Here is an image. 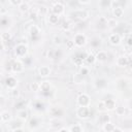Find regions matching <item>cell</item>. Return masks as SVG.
I'll use <instances>...</instances> for the list:
<instances>
[{
	"label": "cell",
	"mask_w": 132,
	"mask_h": 132,
	"mask_svg": "<svg viewBox=\"0 0 132 132\" xmlns=\"http://www.w3.org/2000/svg\"><path fill=\"white\" fill-rule=\"evenodd\" d=\"M108 41L112 45H119L121 43V36L118 33H112L108 36Z\"/></svg>",
	"instance_id": "9c48e42d"
},
{
	"label": "cell",
	"mask_w": 132,
	"mask_h": 132,
	"mask_svg": "<svg viewBox=\"0 0 132 132\" xmlns=\"http://www.w3.org/2000/svg\"><path fill=\"white\" fill-rule=\"evenodd\" d=\"M90 113H91V111H90L89 106H79L76 109V116H77V118L82 119V120L89 119L90 118Z\"/></svg>",
	"instance_id": "7a4b0ae2"
},
{
	"label": "cell",
	"mask_w": 132,
	"mask_h": 132,
	"mask_svg": "<svg viewBox=\"0 0 132 132\" xmlns=\"http://www.w3.org/2000/svg\"><path fill=\"white\" fill-rule=\"evenodd\" d=\"M62 28H63V30L68 31V30L70 29V24H69V22H63V24H62Z\"/></svg>",
	"instance_id": "ab89813d"
},
{
	"label": "cell",
	"mask_w": 132,
	"mask_h": 132,
	"mask_svg": "<svg viewBox=\"0 0 132 132\" xmlns=\"http://www.w3.org/2000/svg\"><path fill=\"white\" fill-rule=\"evenodd\" d=\"M70 15H71V19L72 20H77V21H85L88 16H89V13L88 11L84 10V9H78V10H74V11H71L70 12Z\"/></svg>",
	"instance_id": "6da1fadb"
},
{
	"label": "cell",
	"mask_w": 132,
	"mask_h": 132,
	"mask_svg": "<svg viewBox=\"0 0 132 132\" xmlns=\"http://www.w3.org/2000/svg\"><path fill=\"white\" fill-rule=\"evenodd\" d=\"M98 109L101 110V111L106 110V108H105V104H104V100H103V101H100V102L98 103Z\"/></svg>",
	"instance_id": "74e56055"
},
{
	"label": "cell",
	"mask_w": 132,
	"mask_h": 132,
	"mask_svg": "<svg viewBox=\"0 0 132 132\" xmlns=\"http://www.w3.org/2000/svg\"><path fill=\"white\" fill-rule=\"evenodd\" d=\"M50 112H51V116H53L54 118H59L62 116V110L59 107H52Z\"/></svg>",
	"instance_id": "d6986e66"
},
{
	"label": "cell",
	"mask_w": 132,
	"mask_h": 132,
	"mask_svg": "<svg viewBox=\"0 0 132 132\" xmlns=\"http://www.w3.org/2000/svg\"><path fill=\"white\" fill-rule=\"evenodd\" d=\"M98 24L100 25V27H107V19L104 18V16L99 18V22H98Z\"/></svg>",
	"instance_id": "8d00e7d4"
},
{
	"label": "cell",
	"mask_w": 132,
	"mask_h": 132,
	"mask_svg": "<svg viewBox=\"0 0 132 132\" xmlns=\"http://www.w3.org/2000/svg\"><path fill=\"white\" fill-rule=\"evenodd\" d=\"M0 118H1V122H2V123H6V122H8V121L10 120L11 117H10V113H9L8 111L3 110V111H1Z\"/></svg>",
	"instance_id": "ffe728a7"
},
{
	"label": "cell",
	"mask_w": 132,
	"mask_h": 132,
	"mask_svg": "<svg viewBox=\"0 0 132 132\" xmlns=\"http://www.w3.org/2000/svg\"><path fill=\"white\" fill-rule=\"evenodd\" d=\"M73 41H74V44L78 47L80 46H84L87 42V37L84 33H76L73 37Z\"/></svg>",
	"instance_id": "277c9868"
},
{
	"label": "cell",
	"mask_w": 132,
	"mask_h": 132,
	"mask_svg": "<svg viewBox=\"0 0 132 132\" xmlns=\"http://www.w3.org/2000/svg\"><path fill=\"white\" fill-rule=\"evenodd\" d=\"M80 75H87L88 73H89V69L87 68V67H85V66H82L81 68H80Z\"/></svg>",
	"instance_id": "60d3db41"
},
{
	"label": "cell",
	"mask_w": 132,
	"mask_h": 132,
	"mask_svg": "<svg viewBox=\"0 0 132 132\" xmlns=\"http://www.w3.org/2000/svg\"><path fill=\"white\" fill-rule=\"evenodd\" d=\"M43 103L41 102V101H36V102H34V104H33V107H34V109H36V110H42L43 109Z\"/></svg>",
	"instance_id": "d6a6232c"
},
{
	"label": "cell",
	"mask_w": 132,
	"mask_h": 132,
	"mask_svg": "<svg viewBox=\"0 0 132 132\" xmlns=\"http://www.w3.org/2000/svg\"><path fill=\"white\" fill-rule=\"evenodd\" d=\"M100 45H101V39H100L99 37H94V38L91 40V46H92V47L97 48V47H99Z\"/></svg>",
	"instance_id": "4316f807"
},
{
	"label": "cell",
	"mask_w": 132,
	"mask_h": 132,
	"mask_svg": "<svg viewBox=\"0 0 132 132\" xmlns=\"http://www.w3.org/2000/svg\"><path fill=\"white\" fill-rule=\"evenodd\" d=\"M19 9H20L22 12H27V11L29 10V5H28V3L23 2L21 5H19Z\"/></svg>",
	"instance_id": "e575fe53"
},
{
	"label": "cell",
	"mask_w": 132,
	"mask_h": 132,
	"mask_svg": "<svg viewBox=\"0 0 132 132\" xmlns=\"http://www.w3.org/2000/svg\"><path fill=\"white\" fill-rule=\"evenodd\" d=\"M96 61V56L92 55V54H88L87 55V58H86V62L88 64H94Z\"/></svg>",
	"instance_id": "4dcf8cb0"
},
{
	"label": "cell",
	"mask_w": 132,
	"mask_h": 132,
	"mask_svg": "<svg viewBox=\"0 0 132 132\" xmlns=\"http://www.w3.org/2000/svg\"><path fill=\"white\" fill-rule=\"evenodd\" d=\"M127 45H129V46L132 47V33L129 34V36L127 37Z\"/></svg>",
	"instance_id": "7bdbcfd3"
},
{
	"label": "cell",
	"mask_w": 132,
	"mask_h": 132,
	"mask_svg": "<svg viewBox=\"0 0 132 132\" xmlns=\"http://www.w3.org/2000/svg\"><path fill=\"white\" fill-rule=\"evenodd\" d=\"M10 92H11V95H12L13 97H16V96L19 95V91H18L16 89H13V90H11Z\"/></svg>",
	"instance_id": "f6af8a7d"
},
{
	"label": "cell",
	"mask_w": 132,
	"mask_h": 132,
	"mask_svg": "<svg viewBox=\"0 0 132 132\" xmlns=\"http://www.w3.org/2000/svg\"><path fill=\"white\" fill-rule=\"evenodd\" d=\"M104 104H105V108L106 110H113L116 109V101L113 99H105L104 100Z\"/></svg>",
	"instance_id": "5bb4252c"
},
{
	"label": "cell",
	"mask_w": 132,
	"mask_h": 132,
	"mask_svg": "<svg viewBox=\"0 0 132 132\" xmlns=\"http://www.w3.org/2000/svg\"><path fill=\"white\" fill-rule=\"evenodd\" d=\"M51 122H53V123H54V124H52V123H51V127H52V128H54V129H57V130H58V129H59V127H60V126H62V123H61V121H60V120H58V118H54Z\"/></svg>",
	"instance_id": "83f0119b"
},
{
	"label": "cell",
	"mask_w": 132,
	"mask_h": 132,
	"mask_svg": "<svg viewBox=\"0 0 132 132\" xmlns=\"http://www.w3.org/2000/svg\"><path fill=\"white\" fill-rule=\"evenodd\" d=\"M87 55L88 54H86V53H77V54H75L74 57H73V63L76 66H81L84 61H86Z\"/></svg>",
	"instance_id": "8992f818"
},
{
	"label": "cell",
	"mask_w": 132,
	"mask_h": 132,
	"mask_svg": "<svg viewBox=\"0 0 132 132\" xmlns=\"http://www.w3.org/2000/svg\"><path fill=\"white\" fill-rule=\"evenodd\" d=\"M16 116H18V118H19L21 121H26V120L28 119V112H27V110H25L24 108H23V109H19V110L16 111Z\"/></svg>",
	"instance_id": "e0dca14e"
},
{
	"label": "cell",
	"mask_w": 132,
	"mask_h": 132,
	"mask_svg": "<svg viewBox=\"0 0 132 132\" xmlns=\"http://www.w3.org/2000/svg\"><path fill=\"white\" fill-rule=\"evenodd\" d=\"M90 103H91V100L88 94L82 93L77 97V104L79 106H90Z\"/></svg>",
	"instance_id": "5b68a950"
},
{
	"label": "cell",
	"mask_w": 132,
	"mask_h": 132,
	"mask_svg": "<svg viewBox=\"0 0 132 132\" xmlns=\"http://www.w3.org/2000/svg\"><path fill=\"white\" fill-rule=\"evenodd\" d=\"M128 66H129V68H130V70L132 71V61H129V64H128Z\"/></svg>",
	"instance_id": "f907efd6"
},
{
	"label": "cell",
	"mask_w": 132,
	"mask_h": 132,
	"mask_svg": "<svg viewBox=\"0 0 132 132\" xmlns=\"http://www.w3.org/2000/svg\"><path fill=\"white\" fill-rule=\"evenodd\" d=\"M69 131L70 132H81L84 131V128L79 124H73L69 127Z\"/></svg>",
	"instance_id": "d4e9b609"
},
{
	"label": "cell",
	"mask_w": 132,
	"mask_h": 132,
	"mask_svg": "<svg viewBox=\"0 0 132 132\" xmlns=\"http://www.w3.org/2000/svg\"><path fill=\"white\" fill-rule=\"evenodd\" d=\"M99 121H100V123L102 125L105 124V123H107V122H110V116L108 113H101L100 114V118H99Z\"/></svg>",
	"instance_id": "484cf974"
},
{
	"label": "cell",
	"mask_w": 132,
	"mask_h": 132,
	"mask_svg": "<svg viewBox=\"0 0 132 132\" xmlns=\"http://www.w3.org/2000/svg\"><path fill=\"white\" fill-rule=\"evenodd\" d=\"M40 91L43 95L47 96L50 95V91H51V84L48 81H42L40 84Z\"/></svg>",
	"instance_id": "8fae6325"
},
{
	"label": "cell",
	"mask_w": 132,
	"mask_h": 132,
	"mask_svg": "<svg viewBox=\"0 0 132 132\" xmlns=\"http://www.w3.org/2000/svg\"><path fill=\"white\" fill-rule=\"evenodd\" d=\"M102 130L105 131V132H112L114 130V125L111 124L110 122H107L105 124H103V127H102Z\"/></svg>",
	"instance_id": "44dd1931"
},
{
	"label": "cell",
	"mask_w": 132,
	"mask_h": 132,
	"mask_svg": "<svg viewBox=\"0 0 132 132\" xmlns=\"http://www.w3.org/2000/svg\"><path fill=\"white\" fill-rule=\"evenodd\" d=\"M66 44L68 46V48H72V46H74V41H66Z\"/></svg>",
	"instance_id": "ee69618b"
},
{
	"label": "cell",
	"mask_w": 132,
	"mask_h": 132,
	"mask_svg": "<svg viewBox=\"0 0 132 132\" xmlns=\"http://www.w3.org/2000/svg\"><path fill=\"white\" fill-rule=\"evenodd\" d=\"M113 131H123V129L122 128H119V127H116L114 126V130Z\"/></svg>",
	"instance_id": "681fc988"
},
{
	"label": "cell",
	"mask_w": 132,
	"mask_h": 132,
	"mask_svg": "<svg viewBox=\"0 0 132 132\" xmlns=\"http://www.w3.org/2000/svg\"><path fill=\"white\" fill-rule=\"evenodd\" d=\"M38 33H40L39 28H38L36 25L31 26V28H30V35H31V37H32V38H36V35H37Z\"/></svg>",
	"instance_id": "7402d4cb"
},
{
	"label": "cell",
	"mask_w": 132,
	"mask_h": 132,
	"mask_svg": "<svg viewBox=\"0 0 132 132\" xmlns=\"http://www.w3.org/2000/svg\"><path fill=\"white\" fill-rule=\"evenodd\" d=\"M78 1V3H80V4H89L90 2H91V0H77Z\"/></svg>",
	"instance_id": "bcb514c9"
},
{
	"label": "cell",
	"mask_w": 132,
	"mask_h": 132,
	"mask_svg": "<svg viewBox=\"0 0 132 132\" xmlns=\"http://www.w3.org/2000/svg\"><path fill=\"white\" fill-rule=\"evenodd\" d=\"M58 131H59V132H64V131L68 132V131H69V128H59Z\"/></svg>",
	"instance_id": "7dc6e473"
},
{
	"label": "cell",
	"mask_w": 132,
	"mask_h": 132,
	"mask_svg": "<svg viewBox=\"0 0 132 132\" xmlns=\"http://www.w3.org/2000/svg\"><path fill=\"white\" fill-rule=\"evenodd\" d=\"M112 5V0H100V6L102 8H108Z\"/></svg>",
	"instance_id": "f1b7e54d"
},
{
	"label": "cell",
	"mask_w": 132,
	"mask_h": 132,
	"mask_svg": "<svg viewBox=\"0 0 132 132\" xmlns=\"http://www.w3.org/2000/svg\"><path fill=\"white\" fill-rule=\"evenodd\" d=\"M38 125H39V121H38V119L37 118H32L31 120H30V123H29V126H30V128H33V129H35V128H37L38 127Z\"/></svg>",
	"instance_id": "f546056e"
},
{
	"label": "cell",
	"mask_w": 132,
	"mask_h": 132,
	"mask_svg": "<svg viewBox=\"0 0 132 132\" xmlns=\"http://www.w3.org/2000/svg\"><path fill=\"white\" fill-rule=\"evenodd\" d=\"M119 22L116 20V18H111V19H107V27L108 28H116L118 27Z\"/></svg>",
	"instance_id": "cb8c5ba5"
},
{
	"label": "cell",
	"mask_w": 132,
	"mask_h": 132,
	"mask_svg": "<svg viewBox=\"0 0 132 132\" xmlns=\"http://www.w3.org/2000/svg\"><path fill=\"white\" fill-rule=\"evenodd\" d=\"M5 86H6L7 89H9V90H13V89H15L16 86H18V79H16L15 77L9 75V76H7V77L5 78Z\"/></svg>",
	"instance_id": "52a82bcc"
},
{
	"label": "cell",
	"mask_w": 132,
	"mask_h": 132,
	"mask_svg": "<svg viewBox=\"0 0 132 132\" xmlns=\"http://www.w3.org/2000/svg\"><path fill=\"white\" fill-rule=\"evenodd\" d=\"M48 22H50L52 25H56V24H58V22H59V15L56 14V13H53V12H52V14L48 15Z\"/></svg>",
	"instance_id": "603a6c76"
},
{
	"label": "cell",
	"mask_w": 132,
	"mask_h": 132,
	"mask_svg": "<svg viewBox=\"0 0 132 132\" xmlns=\"http://www.w3.org/2000/svg\"><path fill=\"white\" fill-rule=\"evenodd\" d=\"M107 58H108V55L104 51H99L96 55V61H99V62H105Z\"/></svg>",
	"instance_id": "2e32d148"
},
{
	"label": "cell",
	"mask_w": 132,
	"mask_h": 132,
	"mask_svg": "<svg viewBox=\"0 0 132 132\" xmlns=\"http://www.w3.org/2000/svg\"><path fill=\"white\" fill-rule=\"evenodd\" d=\"M107 85V81L104 78H97L95 80V86L97 87V89H103L105 88Z\"/></svg>",
	"instance_id": "ac0fdd59"
},
{
	"label": "cell",
	"mask_w": 132,
	"mask_h": 132,
	"mask_svg": "<svg viewBox=\"0 0 132 132\" xmlns=\"http://www.w3.org/2000/svg\"><path fill=\"white\" fill-rule=\"evenodd\" d=\"M10 38H11V35H10V33H8V32H3L2 34H1V40L2 41H9L10 40Z\"/></svg>",
	"instance_id": "1f68e13d"
},
{
	"label": "cell",
	"mask_w": 132,
	"mask_h": 132,
	"mask_svg": "<svg viewBox=\"0 0 132 132\" xmlns=\"http://www.w3.org/2000/svg\"><path fill=\"white\" fill-rule=\"evenodd\" d=\"M129 64V59L126 56H120L117 59V65L120 67H126Z\"/></svg>",
	"instance_id": "7c38bea8"
},
{
	"label": "cell",
	"mask_w": 132,
	"mask_h": 132,
	"mask_svg": "<svg viewBox=\"0 0 132 132\" xmlns=\"http://www.w3.org/2000/svg\"><path fill=\"white\" fill-rule=\"evenodd\" d=\"M30 88H31V90H32V91H34V92L40 91V84H38V82L34 81V82H32V84H31Z\"/></svg>",
	"instance_id": "d590c367"
},
{
	"label": "cell",
	"mask_w": 132,
	"mask_h": 132,
	"mask_svg": "<svg viewBox=\"0 0 132 132\" xmlns=\"http://www.w3.org/2000/svg\"><path fill=\"white\" fill-rule=\"evenodd\" d=\"M23 70H24V64L20 60H15L12 62V64H11V71L12 72L20 73V72H23Z\"/></svg>",
	"instance_id": "ba28073f"
},
{
	"label": "cell",
	"mask_w": 132,
	"mask_h": 132,
	"mask_svg": "<svg viewBox=\"0 0 132 132\" xmlns=\"http://www.w3.org/2000/svg\"><path fill=\"white\" fill-rule=\"evenodd\" d=\"M125 112H126V108H125V107H123V106H118V107H116V113H117L118 116H124Z\"/></svg>",
	"instance_id": "836d02e7"
},
{
	"label": "cell",
	"mask_w": 132,
	"mask_h": 132,
	"mask_svg": "<svg viewBox=\"0 0 132 132\" xmlns=\"http://www.w3.org/2000/svg\"><path fill=\"white\" fill-rule=\"evenodd\" d=\"M5 11H6V10H5V8H4V7H3V6H2V7H1V14H2V15H3V14H4V13H5Z\"/></svg>",
	"instance_id": "c3c4849f"
},
{
	"label": "cell",
	"mask_w": 132,
	"mask_h": 132,
	"mask_svg": "<svg viewBox=\"0 0 132 132\" xmlns=\"http://www.w3.org/2000/svg\"><path fill=\"white\" fill-rule=\"evenodd\" d=\"M54 42H55L56 44H61V43H62V38H61L60 36H55V37H54Z\"/></svg>",
	"instance_id": "b9f144b4"
},
{
	"label": "cell",
	"mask_w": 132,
	"mask_h": 132,
	"mask_svg": "<svg viewBox=\"0 0 132 132\" xmlns=\"http://www.w3.org/2000/svg\"><path fill=\"white\" fill-rule=\"evenodd\" d=\"M52 12L53 13H56L58 15L62 14L64 12V5L61 3V2H57L54 4V6L52 7Z\"/></svg>",
	"instance_id": "30bf717a"
},
{
	"label": "cell",
	"mask_w": 132,
	"mask_h": 132,
	"mask_svg": "<svg viewBox=\"0 0 132 132\" xmlns=\"http://www.w3.org/2000/svg\"><path fill=\"white\" fill-rule=\"evenodd\" d=\"M112 14L116 18H122L124 15V8L122 6H114L112 8Z\"/></svg>",
	"instance_id": "9a60e30c"
},
{
	"label": "cell",
	"mask_w": 132,
	"mask_h": 132,
	"mask_svg": "<svg viewBox=\"0 0 132 132\" xmlns=\"http://www.w3.org/2000/svg\"><path fill=\"white\" fill-rule=\"evenodd\" d=\"M28 53V46L24 43H19L15 45L14 47V55L19 58H22V57H25Z\"/></svg>",
	"instance_id": "3957f363"
},
{
	"label": "cell",
	"mask_w": 132,
	"mask_h": 132,
	"mask_svg": "<svg viewBox=\"0 0 132 132\" xmlns=\"http://www.w3.org/2000/svg\"><path fill=\"white\" fill-rule=\"evenodd\" d=\"M10 4L11 5H14V6H19L23 3V0H9Z\"/></svg>",
	"instance_id": "f35d334b"
},
{
	"label": "cell",
	"mask_w": 132,
	"mask_h": 132,
	"mask_svg": "<svg viewBox=\"0 0 132 132\" xmlns=\"http://www.w3.org/2000/svg\"><path fill=\"white\" fill-rule=\"evenodd\" d=\"M38 73H39L40 76L46 77V76H48L51 74V68L48 66H41L38 69Z\"/></svg>",
	"instance_id": "4fadbf2b"
}]
</instances>
